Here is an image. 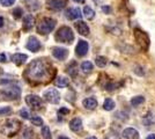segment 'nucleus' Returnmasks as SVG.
<instances>
[{
    "instance_id": "f257e3e1",
    "label": "nucleus",
    "mask_w": 155,
    "mask_h": 139,
    "mask_svg": "<svg viewBox=\"0 0 155 139\" xmlns=\"http://www.w3.org/2000/svg\"><path fill=\"white\" fill-rule=\"evenodd\" d=\"M54 73H56V68L52 67L48 59L38 58V59H34L28 65L25 72V77L30 82L41 84V82L50 81L52 77L54 75Z\"/></svg>"
},
{
    "instance_id": "f03ea898",
    "label": "nucleus",
    "mask_w": 155,
    "mask_h": 139,
    "mask_svg": "<svg viewBox=\"0 0 155 139\" xmlns=\"http://www.w3.org/2000/svg\"><path fill=\"white\" fill-rule=\"evenodd\" d=\"M21 123L18 119H6L1 125H0V132L7 137H12L19 132Z\"/></svg>"
},
{
    "instance_id": "7ed1b4c3",
    "label": "nucleus",
    "mask_w": 155,
    "mask_h": 139,
    "mask_svg": "<svg viewBox=\"0 0 155 139\" xmlns=\"http://www.w3.org/2000/svg\"><path fill=\"white\" fill-rule=\"evenodd\" d=\"M133 35H134V40H136L137 44L139 45V48L142 51H148L149 45H150V40H149L148 34L146 31H143L140 28H136L133 30Z\"/></svg>"
},
{
    "instance_id": "20e7f679",
    "label": "nucleus",
    "mask_w": 155,
    "mask_h": 139,
    "mask_svg": "<svg viewBox=\"0 0 155 139\" xmlns=\"http://www.w3.org/2000/svg\"><path fill=\"white\" fill-rule=\"evenodd\" d=\"M54 40L60 43H67V44H71L72 42L74 41V33L70 27L63 26L60 27L57 33L54 35Z\"/></svg>"
},
{
    "instance_id": "39448f33",
    "label": "nucleus",
    "mask_w": 155,
    "mask_h": 139,
    "mask_svg": "<svg viewBox=\"0 0 155 139\" xmlns=\"http://www.w3.org/2000/svg\"><path fill=\"white\" fill-rule=\"evenodd\" d=\"M56 20L52 18H44L38 22L37 25V33L41 35H48L56 27Z\"/></svg>"
},
{
    "instance_id": "423d86ee",
    "label": "nucleus",
    "mask_w": 155,
    "mask_h": 139,
    "mask_svg": "<svg viewBox=\"0 0 155 139\" xmlns=\"http://www.w3.org/2000/svg\"><path fill=\"white\" fill-rule=\"evenodd\" d=\"M21 94V89L18 86H7L0 91V95L6 100H16Z\"/></svg>"
},
{
    "instance_id": "0eeeda50",
    "label": "nucleus",
    "mask_w": 155,
    "mask_h": 139,
    "mask_svg": "<svg viewBox=\"0 0 155 139\" xmlns=\"http://www.w3.org/2000/svg\"><path fill=\"white\" fill-rule=\"evenodd\" d=\"M43 96H44L45 101L50 102L52 104H57V103H59V101H60V94H59L58 91L54 89V88H49V89H46L45 92L43 93Z\"/></svg>"
},
{
    "instance_id": "6e6552de",
    "label": "nucleus",
    "mask_w": 155,
    "mask_h": 139,
    "mask_svg": "<svg viewBox=\"0 0 155 139\" xmlns=\"http://www.w3.org/2000/svg\"><path fill=\"white\" fill-rule=\"evenodd\" d=\"M26 103L28 104V107H30L34 110H37V109H41L42 106H43V101L42 99L35 95V94H30V95H27L26 96Z\"/></svg>"
},
{
    "instance_id": "1a4fd4ad",
    "label": "nucleus",
    "mask_w": 155,
    "mask_h": 139,
    "mask_svg": "<svg viewBox=\"0 0 155 139\" xmlns=\"http://www.w3.org/2000/svg\"><path fill=\"white\" fill-rule=\"evenodd\" d=\"M67 4V0H48L46 6L52 11H61Z\"/></svg>"
},
{
    "instance_id": "9d476101",
    "label": "nucleus",
    "mask_w": 155,
    "mask_h": 139,
    "mask_svg": "<svg viewBox=\"0 0 155 139\" xmlns=\"http://www.w3.org/2000/svg\"><path fill=\"white\" fill-rule=\"evenodd\" d=\"M89 50V44L88 42H86L84 40H80L78 42V45L75 46V53H77L78 57H84L87 55Z\"/></svg>"
},
{
    "instance_id": "9b49d317",
    "label": "nucleus",
    "mask_w": 155,
    "mask_h": 139,
    "mask_svg": "<svg viewBox=\"0 0 155 139\" xmlns=\"http://www.w3.org/2000/svg\"><path fill=\"white\" fill-rule=\"evenodd\" d=\"M65 16L68 20H77V19H81L82 13H81L80 8H78V7H71V8H68L65 12Z\"/></svg>"
},
{
    "instance_id": "f8f14e48",
    "label": "nucleus",
    "mask_w": 155,
    "mask_h": 139,
    "mask_svg": "<svg viewBox=\"0 0 155 139\" xmlns=\"http://www.w3.org/2000/svg\"><path fill=\"white\" fill-rule=\"evenodd\" d=\"M27 49L31 52H37L39 49H41V42H39L35 36H30L28 38V42H27Z\"/></svg>"
},
{
    "instance_id": "ddd939ff",
    "label": "nucleus",
    "mask_w": 155,
    "mask_h": 139,
    "mask_svg": "<svg viewBox=\"0 0 155 139\" xmlns=\"http://www.w3.org/2000/svg\"><path fill=\"white\" fill-rule=\"evenodd\" d=\"M52 56L58 60H64L67 56H68V50L65 48H60V46H56L52 49Z\"/></svg>"
},
{
    "instance_id": "4468645a",
    "label": "nucleus",
    "mask_w": 155,
    "mask_h": 139,
    "mask_svg": "<svg viewBox=\"0 0 155 139\" xmlns=\"http://www.w3.org/2000/svg\"><path fill=\"white\" fill-rule=\"evenodd\" d=\"M74 26H75V29L78 30V33L80 34L81 36H88L89 33H91V29H89L88 25L84 21H77L74 23Z\"/></svg>"
},
{
    "instance_id": "2eb2a0df",
    "label": "nucleus",
    "mask_w": 155,
    "mask_h": 139,
    "mask_svg": "<svg viewBox=\"0 0 155 139\" xmlns=\"http://www.w3.org/2000/svg\"><path fill=\"white\" fill-rule=\"evenodd\" d=\"M122 137L124 139H139V131L134 127H126L122 132Z\"/></svg>"
},
{
    "instance_id": "dca6fc26",
    "label": "nucleus",
    "mask_w": 155,
    "mask_h": 139,
    "mask_svg": "<svg viewBox=\"0 0 155 139\" xmlns=\"http://www.w3.org/2000/svg\"><path fill=\"white\" fill-rule=\"evenodd\" d=\"M70 129H71L73 132H79L82 130V121L79 117H75L73 118L70 122Z\"/></svg>"
},
{
    "instance_id": "f3484780",
    "label": "nucleus",
    "mask_w": 155,
    "mask_h": 139,
    "mask_svg": "<svg viewBox=\"0 0 155 139\" xmlns=\"http://www.w3.org/2000/svg\"><path fill=\"white\" fill-rule=\"evenodd\" d=\"M82 106L88 110H94L97 107V100L95 98H87L82 101Z\"/></svg>"
},
{
    "instance_id": "a211bd4d",
    "label": "nucleus",
    "mask_w": 155,
    "mask_h": 139,
    "mask_svg": "<svg viewBox=\"0 0 155 139\" xmlns=\"http://www.w3.org/2000/svg\"><path fill=\"white\" fill-rule=\"evenodd\" d=\"M117 48H118V50L120 51V52L123 53H127V55H133V53L136 52V50H134V48L132 45H130V44H127V43H119L118 45H117Z\"/></svg>"
},
{
    "instance_id": "6ab92c4d",
    "label": "nucleus",
    "mask_w": 155,
    "mask_h": 139,
    "mask_svg": "<svg viewBox=\"0 0 155 139\" xmlns=\"http://www.w3.org/2000/svg\"><path fill=\"white\" fill-rule=\"evenodd\" d=\"M28 59V56L25 55V53H15L12 56V60H13V63L15 65H22L23 63H26V60Z\"/></svg>"
},
{
    "instance_id": "aec40b11",
    "label": "nucleus",
    "mask_w": 155,
    "mask_h": 139,
    "mask_svg": "<svg viewBox=\"0 0 155 139\" xmlns=\"http://www.w3.org/2000/svg\"><path fill=\"white\" fill-rule=\"evenodd\" d=\"M35 25V19H34V16L30 15V14H28L25 16V19H23V23H22V26H23V29L25 30H30L32 27Z\"/></svg>"
},
{
    "instance_id": "412c9836",
    "label": "nucleus",
    "mask_w": 155,
    "mask_h": 139,
    "mask_svg": "<svg viewBox=\"0 0 155 139\" xmlns=\"http://www.w3.org/2000/svg\"><path fill=\"white\" fill-rule=\"evenodd\" d=\"M143 102H145V96H142V95H137L134 98H132L131 101H130V103H131L132 107H139Z\"/></svg>"
},
{
    "instance_id": "4be33fe9",
    "label": "nucleus",
    "mask_w": 155,
    "mask_h": 139,
    "mask_svg": "<svg viewBox=\"0 0 155 139\" xmlns=\"http://www.w3.org/2000/svg\"><path fill=\"white\" fill-rule=\"evenodd\" d=\"M120 86H122V82L109 81L108 84H105V85H104V89H107V91L111 92V91H116V89H118V88H119Z\"/></svg>"
},
{
    "instance_id": "5701e85b",
    "label": "nucleus",
    "mask_w": 155,
    "mask_h": 139,
    "mask_svg": "<svg viewBox=\"0 0 155 139\" xmlns=\"http://www.w3.org/2000/svg\"><path fill=\"white\" fill-rule=\"evenodd\" d=\"M68 84H70V80L65 77H58L56 79V86L59 88H64V87L68 86Z\"/></svg>"
},
{
    "instance_id": "b1692460",
    "label": "nucleus",
    "mask_w": 155,
    "mask_h": 139,
    "mask_svg": "<svg viewBox=\"0 0 155 139\" xmlns=\"http://www.w3.org/2000/svg\"><path fill=\"white\" fill-rule=\"evenodd\" d=\"M84 15L87 20H93V19L95 18V12H94L89 6H84Z\"/></svg>"
},
{
    "instance_id": "393cba45",
    "label": "nucleus",
    "mask_w": 155,
    "mask_h": 139,
    "mask_svg": "<svg viewBox=\"0 0 155 139\" xmlns=\"http://www.w3.org/2000/svg\"><path fill=\"white\" fill-rule=\"evenodd\" d=\"M103 108L107 111H111L115 109V101L112 99H105L103 102Z\"/></svg>"
},
{
    "instance_id": "a878e982",
    "label": "nucleus",
    "mask_w": 155,
    "mask_h": 139,
    "mask_svg": "<svg viewBox=\"0 0 155 139\" xmlns=\"http://www.w3.org/2000/svg\"><path fill=\"white\" fill-rule=\"evenodd\" d=\"M93 64H91L89 60H84V63L81 64V70H82V72L84 73H91L93 71Z\"/></svg>"
},
{
    "instance_id": "bb28decb",
    "label": "nucleus",
    "mask_w": 155,
    "mask_h": 139,
    "mask_svg": "<svg viewBox=\"0 0 155 139\" xmlns=\"http://www.w3.org/2000/svg\"><path fill=\"white\" fill-rule=\"evenodd\" d=\"M95 64L98 67H105V65L108 64V59L104 56H97L95 58Z\"/></svg>"
},
{
    "instance_id": "cd10ccee",
    "label": "nucleus",
    "mask_w": 155,
    "mask_h": 139,
    "mask_svg": "<svg viewBox=\"0 0 155 139\" xmlns=\"http://www.w3.org/2000/svg\"><path fill=\"white\" fill-rule=\"evenodd\" d=\"M42 137L44 139H51V131L49 126L44 125L42 127Z\"/></svg>"
},
{
    "instance_id": "c85d7f7f",
    "label": "nucleus",
    "mask_w": 155,
    "mask_h": 139,
    "mask_svg": "<svg viewBox=\"0 0 155 139\" xmlns=\"http://www.w3.org/2000/svg\"><path fill=\"white\" fill-rule=\"evenodd\" d=\"M67 72L71 74L72 77H74V75H77V72H78V70H77V64H75V61H73L70 66L67 67Z\"/></svg>"
},
{
    "instance_id": "c756f323",
    "label": "nucleus",
    "mask_w": 155,
    "mask_h": 139,
    "mask_svg": "<svg viewBox=\"0 0 155 139\" xmlns=\"http://www.w3.org/2000/svg\"><path fill=\"white\" fill-rule=\"evenodd\" d=\"M30 121H31V123L34 125H37V126L43 125V119L41 118L39 116H32V117H30Z\"/></svg>"
},
{
    "instance_id": "7c9ffc66",
    "label": "nucleus",
    "mask_w": 155,
    "mask_h": 139,
    "mask_svg": "<svg viewBox=\"0 0 155 139\" xmlns=\"http://www.w3.org/2000/svg\"><path fill=\"white\" fill-rule=\"evenodd\" d=\"M22 14H23V11H22V8H19V7H16L15 9L13 11V18L14 19H20L21 16H22Z\"/></svg>"
},
{
    "instance_id": "2f4dec72",
    "label": "nucleus",
    "mask_w": 155,
    "mask_h": 139,
    "mask_svg": "<svg viewBox=\"0 0 155 139\" xmlns=\"http://www.w3.org/2000/svg\"><path fill=\"white\" fill-rule=\"evenodd\" d=\"M20 116H21L22 118H26V119L31 117V116H30V113L28 111V109H26V108H23V109L20 110Z\"/></svg>"
},
{
    "instance_id": "473e14b6",
    "label": "nucleus",
    "mask_w": 155,
    "mask_h": 139,
    "mask_svg": "<svg viewBox=\"0 0 155 139\" xmlns=\"http://www.w3.org/2000/svg\"><path fill=\"white\" fill-rule=\"evenodd\" d=\"M104 139H119V136L116 132H114V131H110V132L105 134Z\"/></svg>"
},
{
    "instance_id": "72a5a7b5",
    "label": "nucleus",
    "mask_w": 155,
    "mask_h": 139,
    "mask_svg": "<svg viewBox=\"0 0 155 139\" xmlns=\"http://www.w3.org/2000/svg\"><path fill=\"white\" fill-rule=\"evenodd\" d=\"M0 2H1V5L5 7H9L14 5V2H15V0H0Z\"/></svg>"
},
{
    "instance_id": "f704fd0d",
    "label": "nucleus",
    "mask_w": 155,
    "mask_h": 139,
    "mask_svg": "<svg viewBox=\"0 0 155 139\" xmlns=\"http://www.w3.org/2000/svg\"><path fill=\"white\" fill-rule=\"evenodd\" d=\"M134 73H137V74H138V75H140V77L145 75V71H143L142 66H136L134 67Z\"/></svg>"
},
{
    "instance_id": "c9c22d12",
    "label": "nucleus",
    "mask_w": 155,
    "mask_h": 139,
    "mask_svg": "<svg viewBox=\"0 0 155 139\" xmlns=\"http://www.w3.org/2000/svg\"><path fill=\"white\" fill-rule=\"evenodd\" d=\"M11 111H12V109L9 107H4V108L0 109V115H7V114L11 113Z\"/></svg>"
},
{
    "instance_id": "e433bc0d",
    "label": "nucleus",
    "mask_w": 155,
    "mask_h": 139,
    "mask_svg": "<svg viewBox=\"0 0 155 139\" xmlns=\"http://www.w3.org/2000/svg\"><path fill=\"white\" fill-rule=\"evenodd\" d=\"M101 9H102V12L105 14H110V12H111V7L108 6V5H104V6L101 7Z\"/></svg>"
},
{
    "instance_id": "4c0bfd02",
    "label": "nucleus",
    "mask_w": 155,
    "mask_h": 139,
    "mask_svg": "<svg viewBox=\"0 0 155 139\" xmlns=\"http://www.w3.org/2000/svg\"><path fill=\"white\" fill-rule=\"evenodd\" d=\"M70 113V110L67 109V108H60L59 109V115H61V114H64V115H66V114H68Z\"/></svg>"
},
{
    "instance_id": "58836bf2",
    "label": "nucleus",
    "mask_w": 155,
    "mask_h": 139,
    "mask_svg": "<svg viewBox=\"0 0 155 139\" xmlns=\"http://www.w3.org/2000/svg\"><path fill=\"white\" fill-rule=\"evenodd\" d=\"M0 61H2V63H4V61H6V58H5V55H4V53H1V55H0Z\"/></svg>"
},
{
    "instance_id": "ea45409f",
    "label": "nucleus",
    "mask_w": 155,
    "mask_h": 139,
    "mask_svg": "<svg viewBox=\"0 0 155 139\" xmlns=\"http://www.w3.org/2000/svg\"><path fill=\"white\" fill-rule=\"evenodd\" d=\"M146 139H155V133H152V134H148Z\"/></svg>"
},
{
    "instance_id": "a19ab883",
    "label": "nucleus",
    "mask_w": 155,
    "mask_h": 139,
    "mask_svg": "<svg viewBox=\"0 0 155 139\" xmlns=\"http://www.w3.org/2000/svg\"><path fill=\"white\" fill-rule=\"evenodd\" d=\"M4 26V18L2 16H0V28Z\"/></svg>"
},
{
    "instance_id": "79ce46f5",
    "label": "nucleus",
    "mask_w": 155,
    "mask_h": 139,
    "mask_svg": "<svg viewBox=\"0 0 155 139\" xmlns=\"http://www.w3.org/2000/svg\"><path fill=\"white\" fill-rule=\"evenodd\" d=\"M73 1H75L78 4H84V0H73Z\"/></svg>"
},
{
    "instance_id": "37998d69",
    "label": "nucleus",
    "mask_w": 155,
    "mask_h": 139,
    "mask_svg": "<svg viewBox=\"0 0 155 139\" xmlns=\"http://www.w3.org/2000/svg\"><path fill=\"white\" fill-rule=\"evenodd\" d=\"M58 139H70V138H68V137H65V136H60Z\"/></svg>"
},
{
    "instance_id": "c03bdc74",
    "label": "nucleus",
    "mask_w": 155,
    "mask_h": 139,
    "mask_svg": "<svg viewBox=\"0 0 155 139\" xmlns=\"http://www.w3.org/2000/svg\"><path fill=\"white\" fill-rule=\"evenodd\" d=\"M87 139H97V138H96V137H88Z\"/></svg>"
},
{
    "instance_id": "a18cd8bd",
    "label": "nucleus",
    "mask_w": 155,
    "mask_h": 139,
    "mask_svg": "<svg viewBox=\"0 0 155 139\" xmlns=\"http://www.w3.org/2000/svg\"><path fill=\"white\" fill-rule=\"evenodd\" d=\"M0 74H2V68L0 67Z\"/></svg>"
}]
</instances>
